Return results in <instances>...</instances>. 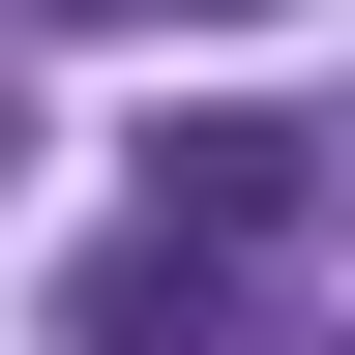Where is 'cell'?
<instances>
[{
    "mask_svg": "<svg viewBox=\"0 0 355 355\" xmlns=\"http://www.w3.org/2000/svg\"><path fill=\"white\" fill-rule=\"evenodd\" d=\"M296 178H326L296 119H148V207L178 237H296Z\"/></svg>",
    "mask_w": 355,
    "mask_h": 355,
    "instance_id": "1",
    "label": "cell"
},
{
    "mask_svg": "<svg viewBox=\"0 0 355 355\" xmlns=\"http://www.w3.org/2000/svg\"><path fill=\"white\" fill-rule=\"evenodd\" d=\"M89 355H237V237H119L89 266Z\"/></svg>",
    "mask_w": 355,
    "mask_h": 355,
    "instance_id": "2",
    "label": "cell"
},
{
    "mask_svg": "<svg viewBox=\"0 0 355 355\" xmlns=\"http://www.w3.org/2000/svg\"><path fill=\"white\" fill-rule=\"evenodd\" d=\"M60 30H148V0H60ZM207 30H237V0H207Z\"/></svg>",
    "mask_w": 355,
    "mask_h": 355,
    "instance_id": "3",
    "label": "cell"
}]
</instances>
